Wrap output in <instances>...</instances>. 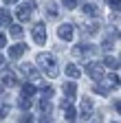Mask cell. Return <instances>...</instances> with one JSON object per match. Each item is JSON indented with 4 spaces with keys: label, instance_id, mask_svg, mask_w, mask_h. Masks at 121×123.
<instances>
[{
    "label": "cell",
    "instance_id": "5",
    "mask_svg": "<svg viewBox=\"0 0 121 123\" xmlns=\"http://www.w3.org/2000/svg\"><path fill=\"white\" fill-rule=\"evenodd\" d=\"M31 35H33L35 44H46V26H44V22H35L31 26Z\"/></svg>",
    "mask_w": 121,
    "mask_h": 123
},
{
    "label": "cell",
    "instance_id": "31",
    "mask_svg": "<svg viewBox=\"0 0 121 123\" xmlns=\"http://www.w3.org/2000/svg\"><path fill=\"white\" fill-rule=\"evenodd\" d=\"M5 46H7V37L0 33V49H5Z\"/></svg>",
    "mask_w": 121,
    "mask_h": 123
},
{
    "label": "cell",
    "instance_id": "10",
    "mask_svg": "<svg viewBox=\"0 0 121 123\" xmlns=\"http://www.w3.org/2000/svg\"><path fill=\"white\" fill-rule=\"evenodd\" d=\"M64 95H66V99H75V95H77V84L75 81H66L64 84Z\"/></svg>",
    "mask_w": 121,
    "mask_h": 123
},
{
    "label": "cell",
    "instance_id": "30",
    "mask_svg": "<svg viewBox=\"0 0 121 123\" xmlns=\"http://www.w3.org/2000/svg\"><path fill=\"white\" fill-rule=\"evenodd\" d=\"M90 123H103V117H101V114H95V117H93V121H90Z\"/></svg>",
    "mask_w": 121,
    "mask_h": 123
},
{
    "label": "cell",
    "instance_id": "18",
    "mask_svg": "<svg viewBox=\"0 0 121 123\" xmlns=\"http://www.w3.org/2000/svg\"><path fill=\"white\" fill-rule=\"evenodd\" d=\"M0 26H11V15L7 9H0Z\"/></svg>",
    "mask_w": 121,
    "mask_h": 123
},
{
    "label": "cell",
    "instance_id": "9",
    "mask_svg": "<svg viewBox=\"0 0 121 123\" xmlns=\"http://www.w3.org/2000/svg\"><path fill=\"white\" fill-rule=\"evenodd\" d=\"M0 81H2L5 86H16L18 81H16V77H13V70H9V68H5L2 70V77H0Z\"/></svg>",
    "mask_w": 121,
    "mask_h": 123
},
{
    "label": "cell",
    "instance_id": "28",
    "mask_svg": "<svg viewBox=\"0 0 121 123\" xmlns=\"http://www.w3.org/2000/svg\"><path fill=\"white\" fill-rule=\"evenodd\" d=\"M7 114H9V105H2L0 108V119H7Z\"/></svg>",
    "mask_w": 121,
    "mask_h": 123
},
{
    "label": "cell",
    "instance_id": "7",
    "mask_svg": "<svg viewBox=\"0 0 121 123\" xmlns=\"http://www.w3.org/2000/svg\"><path fill=\"white\" fill-rule=\"evenodd\" d=\"M57 35H59V40H64V42H70L73 40V35H75V29H73V24H62L57 29Z\"/></svg>",
    "mask_w": 121,
    "mask_h": 123
},
{
    "label": "cell",
    "instance_id": "16",
    "mask_svg": "<svg viewBox=\"0 0 121 123\" xmlns=\"http://www.w3.org/2000/svg\"><path fill=\"white\" fill-rule=\"evenodd\" d=\"M9 33H11V37L20 40V37H22V33H24V29H22L20 24H11V26H9Z\"/></svg>",
    "mask_w": 121,
    "mask_h": 123
},
{
    "label": "cell",
    "instance_id": "15",
    "mask_svg": "<svg viewBox=\"0 0 121 123\" xmlns=\"http://www.w3.org/2000/svg\"><path fill=\"white\" fill-rule=\"evenodd\" d=\"M86 53H93V49H90V46H86V44H79V46H75V49H73V55H75V57L86 55Z\"/></svg>",
    "mask_w": 121,
    "mask_h": 123
},
{
    "label": "cell",
    "instance_id": "26",
    "mask_svg": "<svg viewBox=\"0 0 121 123\" xmlns=\"http://www.w3.org/2000/svg\"><path fill=\"white\" fill-rule=\"evenodd\" d=\"M110 9L119 13V9H121V0H110Z\"/></svg>",
    "mask_w": 121,
    "mask_h": 123
},
{
    "label": "cell",
    "instance_id": "29",
    "mask_svg": "<svg viewBox=\"0 0 121 123\" xmlns=\"http://www.w3.org/2000/svg\"><path fill=\"white\" fill-rule=\"evenodd\" d=\"M20 105L24 110H29V108H31V99H20Z\"/></svg>",
    "mask_w": 121,
    "mask_h": 123
},
{
    "label": "cell",
    "instance_id": "14",
    "mask_svg": "<svg viewBox=\"0 0 121 123\" xmlns=\"http://www.w3.org/2000/svg\"><path fill=\"white\" fill-rule=\"evenodd\" d=\"M22 73H24L26 77H31V79H40V75H38V70H35L33 66H29V64H22Z\"/></svg>",
    "mask_w": 121,
    "mask_h": 123
},
{
    "label": "cell",
    "instance_id": "25",
    "mask_svg": "<svg viewBox=\"0 0 121 123\" xmlns=\"http://www.w3.org/2000/svg\"><path fill=\"white\" fill-rule=\"evenodd\" d=\"M101 46H103V51H110L112 46H115V40H112V37H108V40H103V44H101Z\"/></svg>",
    "mask_w": 121,
    "mask_h": 123
},
{
    "label": "cell",
    "instance_id": "34",
    "mask_svg": "<svg viewBox=\"0 0 121 123\" xmlns=\"http://www.w3.org/2000/svg\"><path fill=\"white\" fill-rule=\"evenodd\" d=\"M2 64H5V57H2V55H0V66H2Z\"/></svg>",
    "mask_w": 121,
    "mask_h": 123
},
{
    "label": "cell",
    "instance_id": "8",
    "mask_svg": "<svg viewBox=\"0 0 121 123\" xmlns=\"http://www.w3.org/2000/svg\"><path fill=\"white\" fill-rule=\"evenodd\" d=\"M62 112H64V119H66V121H75V114H77V112H75L70 99H64V101H62Z\"/></svg>",
    "mask_w": 121,
    "mask_h": 123
},
{
    "label": "cell",
    "instance_id": "2",
    "mask_svg": "<svg viewBox=\"0 0 121 123\" xmlns=\"http://www.w3.org/2000/svg\"><path fill=\"white\" fill-rule=\"evenodd\" d=\"M121 84V79H119V75H108V77H101L99 79V84H95V92H99V95H108L110 90H115L117 86Z\"/></svg>",
    "mask_w": 121,
    "mask_h": 123
},
{
    "label": "cell",
    "instance_id": "11",
    "mask_svg": "<svg viewBox=\"0 0 121 123\" xmlns=\"http://www.w3.org/2000/svg\"><path fill=\"white\" fill-rule=\"evenodd\" d=\"M24 51H26V44H13L11 49H9V55H11L13 59H18V57L24 55Z\"/></svg>",
    "mask_w": 121,
    "mask_h": 123
},
{
    "label": "cell",
    "instance_id": "19",
    "mask_svg": "<svg viewBox=\"0 0 121 123\" xmlns=\"http://www.w3.org/2000/svg\"><path fill=\"white\" fill-rule=\"evenodd\" d=\"M35 95V86L33 84H24L22 86V97H33Z\"/></svg>",
    "mask_w": 121,
    "mask_h": 123
},
{
    "label": "cell",
    "instance_id": "13",
    "mask_svg": "<svg viewBox=\"0 0 121 123\" xmlns=\"http://www.w3.org/2000/svg\"><path fill=\"white\" fill-rule=\"evenodd\" d=\"M64 73L70 77V79H77L79 77V68L75 66V64H66V68H64Z\"/></svg>",
    "mask_w": 121,
    "mask_h": 123
},
{
    "label": "cell",
    "instance_id": "36",
    "mask_svg": "<svg viewBox=\"0 0 121 123\" xmlns=\"http://www.w3.org/2000/svg\"><path fill=\"white\" fill-rule=\"evenodd\" d=\"M112 123H117V121H112Z\"/></svg>",
    "mask_w": 121,
    "mask_h": 123
},
{
    "label": "cell",
    "instance_id": "17",
    "mask_svg": "<svg viewBox=\"0 0 121 123\" xmlns=\"http://www.w3.org/2000/svg\"><path fill=\"white\" fill-rule=\"evenodd\" d=\"M103 66H108V68H119V66H121V62H119L117 57H112V55H106Z\"/></svg>",
    "mask_w": 121,
    "mask_h": 123
},
{
    "label": "cell",
    "instance_id": "12",
    "mask_svg": "<svg viewBox=\"0 0 121 123\" xmlns=\"http://www.w3.org/2000/svg\"><path fill=\"white\" fill-rule=\"evenodd\" d=\"M44 13H46V18L55 20L57 15H59V9H57V5H55V2H49V5H46V9H44Z\"/></svg>",
    "mask_w": 121,
    "mask_h": 123
},
{
    "label": "cell",
    "instance_id": "23",
    "mask_svg": "<svg viewBox=\"0 0 121 123\" xmlns=\"http://www.w3.org/2000/svg\"><path fill=\"white\" fill-rule=\"evenodd\" d=\"M40 110H42V112H51V110H53L51 101H49V99H42V101H40Z\"/></svg>",
    "mask_w": 121,
    "mask_h": 123
},
{
    "label": "cell",
    "instance_id": "6",
    "mask_svg": "<svg viewBox=\"0 0 121 123\" xmlns=\"http://www.w3.org/2000/svg\"><path fill=\"white\" fill-rule=\"evenodd\" d=\"M86 73L93 77V79H101L103 77V64H99V62H88L86 64Z\"/></svg>",
    "mask_w": 121,
    "mask_h": 123
},
{
    "label": "cell",
    "instance_id": "24",
    "mask_svg": "<svg viewBox=\"0 0 121 123\" xmlns=\"http://www.w3.org/2000/svg\"><path fill=\"white\" fill-rule=\"evenodd\" d=\"M62 5L66 9H77V0H62Z\"/></svg>",
    "mask_w": 121,
    "mask_h": 123
},
{
    "label": "cell",
    "instance_id": "27",
    "mask_svg": "<svg viewBox=\"0 0 121 123\" xmlns=\"http://www.w3.org/2000/svg\"><path fill=\"white\" fill-rule=\"evenodd\" d=\"M31 121H33V117L29 114V112H24V114L20 117V123H31Z\"/></svg>",
    "mask_w": 121,
    "mask_h": 123
},
{
    "label": "cell",
    "instance_id": "21",
    "mask_svg": "<svg viewBox=\"0 0 121 123\" xmlns=\"http://www.w3.org/2000/svg\"><path fill=\"white\" fill-rule=\"evenodd\" d=\"M42 92H44V97H46V99H51L53 92H55V88H53L51 84H44V86H42Z\"/></svg>",
    "mask_w": 121,
    "mask_h": 123
},
{
    "label": "cell",
    "instance_id": "20",
    "mask_svg": "<svg viewBox=\"0 0 121 123\" xmlns=\"http://www.w3.org/2000/svg\"><path fill=\"white\" fill-rule=\"evenodd\" d=\"M97 31H99V24H97V22H90V24H86L84 33H86V35H93V33H97Z\"/></svg>",
    "mask_w": 121,
    "mask_h": 123
},
{
    "label": "cell",
    "instance_id": "4",
    "mask_svg": "<svg viewBox=\"0 0 121 123\" xmlns=\"http://www.w3.org/2000/svg\"><path fill=\"white\" fill-rule=\"evenodd\" d=\"M93 114H95V103H93V99H90V97H84L82 99V105H79V119L82 121H88Z\"/></svg>",
    "mask_w": 121,
    "mask_h": 123
},
{
    "label": "cell",
    "instance_id": "35",
    "mask_svg": "<svg viewBox=\"0 0 121 123\" xmlns=\"http://www.w3.org/2000/svg\"><path fill=\"white\" fill-rule=\"evenodd\" d=\"M42 123H49V121H46V117H44V119H42Z\"/></svg>",
    "mask_w": 121,
    "mask_h": 123
},
{
    "label": "cell",
    "instance_id": "33",
    "mask_svg": "<svg viewBox=\"0 0 121 123\" xmlns=\"http://www.w3.org/2000/svg\"><path fill=\"white\" fill-rule=\"evenodd\" d=\"M117 110H119V114H121V101H119V103H117Z\"/></svg>",
    "mask_w": 121,
    "mask_h": 123
},
{
    "label": "cell",
    "instance_id": "1",
    "mask_svg": "<svg viewBox=\"0 0 121 123\" xmlns=\"http://www.w3.org/2000/svg\"><path fill=\"white\" fill-rule=\"evenodd\" d=\"M35 64H38V68H42L44 73H46V77H51V79H55V77L59 75V64H57V59L51 53H38Z\"/></svg>",
    "mask_w": 121,
    "mask_h": 123
},
{
    "label": "cell",
    "instance_id": "32",
    "mask_svg": "<svg viewBox=\"0 0 121 123\" xmlns=\"http://www.w3.org/2000/svg\"><path fill=\"white\" fill-rule=\"evenodd\" d=\"M5 5H13V2H18V0H2Z\"/></svg>",
    "mask_w": 121,
    "mask_h": 123
},
{
    "label": "cell",
    "instance_id": "3",
    "mask_svg": "<svg viewBox=\"0 0 121 123\" xmlns=\"http://www.w3.org/2000/svg\"><path fill=\"white\" fill-rule=\"evenodd\" d=\"M33 9H35V0H26V2H22V5L18 7V11H16V18H18L20 22H26L29 18H31Z\"/></svg>",
    "mask_w": 121,
    "mask_h": 123
},
{
    "label": "cell",
    "instance_id": "22",
    "mask_svg": "<svg viewBox=\"0 0 121 123\" xmlns=\"http://www.w3.org/2000/svg\"><path fill=\"white\" fill-rule=\"evenodd\" d=\"M82 9H84V13H86V15H97V7H95V5H90V2H88V5H84Z\"/></svg>",
    "mask_w": 121,
    "mask_h": 123
}]
</instances>
